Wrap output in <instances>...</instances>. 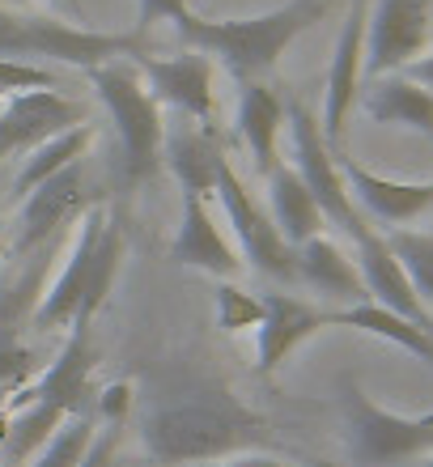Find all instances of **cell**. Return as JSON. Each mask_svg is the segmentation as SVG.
Wrapping results in <instances>:
<instances>
[{
	"label": "cell",
	"instance_id": "8992f818",
	"mask_svg": "<svg viewBox=\"0 0 433 467\" xmlns=\"http://www.w3.org/2000/svg\"><path fill=\"white\" fill-rule=\"evenodd\" d=\"M345 433L353 467H399L433 451V412L399 417L345 379Z\"/></svg>",
	"mask_w": 433,
	"mask_h": 467
},
{
	"label": "cell",
	"instance_id": "4dcf8cb0",
	"mask_svg": "<svg viewBox=\"0 0 433 467\" xmlns=\"http://www.w3.org/2000/svg\"><path fill=\"white\" fill-rule=\"evenodd\" d=\"M94 417L111 420V425H128V417H132V382H111V387H102L98 400H94Z\"/></svg>",
	"mask_w": 433,
	"mask_h": 467
},
{
	"label": "cell",
	"instance_id": "d590c367",
	"mask_svg": "<svg viewBox=\"0 0 433 467\" xmlns=\"http://www.w3.org/2000/svg\"><path fill=\"white\" fill-rule=\"evenodd\" d=\"M429 467H433V459H429Z\"/></svg>",
	"mask_w": 433,
	"mask_h": 467
},
{
	"label": "cell",
	"instance_id": "83f0119b",
	"mask_svg": "<svg viewBox=\"0 0 433 467\" xmlns=\"http://www.w3.org/2000/svg\"><path fill=\"white\" fill-rule=\"evenodd\" d=\"M396 259L408 272L412 289L421 302H433V234H417V230H383Z\"/></svg>",
	"mask_w": 433,
	"mask_h": 467
},
{
	"label": "cell",
	"instance_id": "6da1fadb",
	"mask_svg": "<svg viewBox=\"0 0 433 467\" xmlns=\"http://www.w3.org/2000/svg\"><path fill=\"white\" fill-rule=\"evenodd\" d=\"M268 433L273 425L222 382L187 387L140 412V446L158 467L222 463L247 446H260Z\"/></svg>",
	"mask_w": 433,
	"mask_h": 467
},
{
	"label": "cell",
	"instance_id": "44dd1931",
	"mask_svg": "<svg viewBox=\"0 0 433 467\" xmlns=\"http://www.w3.org/2000/svg\"><path fill=\"white\" fill-rule=\"evenodd\" d=\"M161 158L170 166V174L179 179L183 196H209L217 187V171L225 166V153L217 145V136L200 123H174L166 128V145Z\"/></svg>",
	"mask_w": 433,
	"mask_h": 467
},
{
	"label": "cell",
	"instance_id": "7402d4cb",
	"mask_svg": "<svg viewBox=\"0 0 433 467\" xmlns=\"http://www.w3.org/2000/svg\"><path fill=\"white\" fill-rule=\"evenodd\" d=\"M366 115L374 123H396V128H412L421 136H433V89L408 81L404 73L378 77L366 99H361Z\"/></svg>",
	"mask_w": 433,
	"mask_h": 467
},
{
	"label": "cell",
	"instance_id": "4316f807",
	"mask_svg": "<svg viewBox=\"0 0 433 467\" xmlns=\"http://www.w3.org/2000/svg\"><path fill=\"white\" fill-rule=\"evenodd\" d=\"M98 433V417L94 412H81V417H68L60 430L47 438V446L30 459V467H77L86 459L89 442Z\"/></svg>",
	"mask_w": 433,
	"mask_h": 467
},
{
	"label": "cell",
	"instance_id": "d6986e66",
	"mask_svg": "<svg viewBox=\"0 0 433 467\" xmlns=\"http://www.w3.org/2000/svg\"><path fill=\"white\" fill-rule=\"evenodd\" d=\"M294 272H297V285H306V289H314V294L332 297V302H340V306L370 302L366 281H361V272H357V259L345 255L327 234L294 246Z\"/></svg>",
	"mask_w": 433,
	"mask_h": 467
},
{
	"label": "cell",
	"instance_id": "5bb4252c",
	"mask_svg": "<svg viewBox=\"0 0 433 467\" xmlns=\"http://www.w3.org/2000/svg\"><path fill=\"white\" fill-rule=\"evenodd\" d=\"M137 73L149 86V94L158 99V107H170L191 123H209L217 111L212 99V60L200 51H183L170 60H153V56H137Z\"/></svg>",
	"mask_w": 433,
	"mask_h": 467
},
{
	"label": "cell",
	"instance_id": "3957f363",
	"mask_svg": "<svg viewBox=\"0 0 433 467\" xmlns=\"http://www.w3.org/2000/svg\"><path fill=\"white\" fill-rule=\"evenodd\" d=\"M327 5L332 0H289V5L260 13V17H225V22H204V17L187 13L174 30L191 51L222 60L230 77L242 86V81H260L273 73L289 43L297 35H306L314 22H323Z\"/></svg>",
	"mask_w": 433,
	"mask_h": 467
},
{
	"label": "cell",
	"instance_id": "f546056e",
	"mask_svg": "<svg viewBox=\"0 0 433 467\" xmlns=\"http://www.w3.org/2000/svg\"><path fill=\"white\" fill-rule=\"evenodd\" d=\"M51 86H56V77L47 68H38L30 60H5L0 56V99L26 94V89H51Z\"/></svg>",
	"mask_w": 433,
	"mask_h": 467
},
{
	"label": "cell",
	"instance_id": "7a4b0ae2",
	"mask_svg": "<svg viewBox=\"0 0 433 467\" xmlns=\"http://www.w3.org/2000/svg\"><path fill=\"white\" fill-rule=\"evenodd\" d=\"M119 259H124V225L102 204L86 209L77 217V238L64 268L56 272V281L38 294L35 310H30V327L35 332H64L73 319L94 323L107 294H111Z\"/></svg>",
	"mask_w": 433,
	"mask_h": 467
},
{
	"label": "cell",
	"instance_id": "ac0fdd59",
	"mask_svg": "<svg viewBox=\"0 0 433 467\" xmlns=\"http://www.w3.org/2000/svg\"><path fill=\"white\" fill-rule=\"evenodd\" d=\"M170 259L179 268H200L209 276H222V281L242 272L238 246L222 234V225L212 222L204 196H183V222H179V234L170 243Z\"/></svg>",
	"mask_w": 433,
	"mask_h": 467
},
{
	"label": "cell",
	"instance_id": "603a6c76",
	"mask_svg": "<svg viewBox=\"0 0 433 467\" xmlns=\"http://www.w3.org/2000/svg\"><path fill=\"white\" fill-rule=\"evenodd\" d=\"M268 204H273V222L281 230L289 246H302L310 238H319L323 234V209L314 204V196L306 192V183L297 179V171L289 161H281L273 174H268Z\"/></svg>",
	"mask_w": 433,
	"mask_h": 467
},
{
	"label": "cell",
	"instance_id": "8fae6325",
	"mask_svg": "<svg viewBox=\"0 0 433 467\" xmlns=\"http://www.w3.org/2000/svg\"><path fill=\"white\" fill-rule=\"evenodd\" d=\"M94 366H98V345H94V323L89 319H73L68 323V340H64L60 357L51 361L38 382L17 400L22 404H51L60 408L64 417H81V412H94Z\"/></svg>",
	"mask_w": 433,
	"mask_h": 467
},
{
	"label": "cell",
	"instance_id": "7c38bea8",
	"mask_svg": "<svg viewBox=\"0 0 433 467\" xmlns=\"http://www.w3.org/2000/svg\"><path fill=\"white\" fill-rule=\"evenodd\" d=\"M89 204V187H86V161H73L68 171L51 174L47 183H38L30 196H26L22 213H17V238H13L9 255L26 259L43 251V246L56 238L68 222H77Z\"/></svg>",
	"mask_w": 433,
	"mask_h": 467
},
{
	"label": "cell",
	"instance_id": "ffe728a7",
	"mask_svg": "<svg viewBox=\"0 0 433 467\" xmlns=\"http://www.w3.org/2000/svg\"><path fill=\"white\" fill-rule=\"evenodd\" d=\"M238 132L247 140L255 171L268 174L281 166V132H285V99L268 81H242L238 86Z\"/></svg>",
	"mask_w": 433,
	"mask_h": 467
},
{
	"label": "cell",
	"instance_id": "4fadbf2b",
	"mask_svg": "<svg viewBox=\"0 0 433 467\" xmlns=\"http://www.w3.org/2000/svg\"><path fill=\"white\" fill-rule=\"evenodd\" d=\"M89 123V107L56 94V89H26V94H9L5 111H0V161L9 153H30L43 145L47 136Z\"/></svg>",
	"mask_w": 433,
	"mask_h": 467
},
{
	"label": "cell",
	"instance_id": "ba28073f",
	"mask_svg": "<svg viewBox=\"0 0 433 467\" xmlns=\"http://www.w3.org/2000/svg\"><path fill=\"white\" fill-rule=\"evenodd\" d=\"M217 200H222L225 217L234 225V238H238V255L247 259L251 268L268 276V281H281V285H297V272H294V246L281 238L276 230L273 213L263 209L260 200L247 192V183L238 179V171L225 161L217 171Z\"/></svg>",
	"mask_w": 433,
	"mask_h": 467
},
{
	"label": "cell",
	"instance_id": "277c9868",
	"mask_svg": "<svg viewBox=\"0 0 433 467\" xmlns=\"http://www.w3.org/2000/svg\"><path fill=\"white\" fill-rule=\"evenodd\" d=\"M86 77L89 86L98 89L102 107H107V115L115 123L124 183L128 187L149 183L161 171V145H166V119H161L158 99L140 81L137 64L111 60V64H98V68H86Z\"/></svg>",
	"mask_w": 433,
	"mask_h": 467
},
{
	"label": "cell",
	"instance_id": "5b68a950",
	"mask_svg": "<svg viewBox=\"0 0 433 467\" xmlns=\"http://www.w3.org/2000/svg\"><path fill=\"white\" fill-rule=\"evenodd\" d=\"M0 56L5 60H56L73 68H98V64L140 56L137 35H98L81 26L56 22L43 13H9L0 9Z\"/></svg>",
	"mask_w": 433,
	"mask_h": 467
},
{
	"label": "cell",
	"instance_id": "9a60e30c",
	"mask_svg": "<svg viewBox=\"0 0 433 467\" xmlns=\"http://www.w3.org/2000/svg\"><path fill=\"white\" fill-rule=\"evenodd\" d=\"M340 174L353 204L361 217L383 222V230H404L408 222H421L425 213H433V183H399V179H383V174L366 171L361 161L340 153Z\"/></svg>",
	"mask_w": 433,
	"mask_h": 467
},
{
	"label": "cell",
	"instance_id": "2e32d148",
	"mask_svg": "<svg viewBox=\"0 0 433 467\" xmlns=\"http://www.w3.org/2000/svg\"><path fill=\"white\" fill-rule=\"evenodd\" d=\"M332 327V310H319L294 294H263V323L255 327V374H276L294 348Z\"/></svg>",
	"mask_w": 433,
	"mask_h": 467
},
{
	"label": "cell",
	"instance_id": "836d02e7",
	"mask_svg": "<svg viewBox=\"0 0 433 467\" xmlns=\"http://www.w3.org/2000/svg\"><path fill=\"white\" fill-rule=\"evenodd\" d=\"M212 467H294V463H285V459H273V455H230V459H222V463H212Z\"/></svg>",
	"mask_w": 433,
	"mask_h": 467
},
{
	"label": "cell",
	"instance_id": "d6a6232c",
	"mask_svg": "<svg viewBox=\"0 0 433 467\" xmlns=\"http://www.w3.org/2000/svg\"><path fill=\"white\" fill-rule=\"evenodd\" d=\"M140 9H137V38H140V30H149L153 22H183L187 13V0H137Z\"/></svg>",
	"mask_w": 433,
	"mask_h": 467
},
{
	"label": "cell",
	"instance_id": "cb8c5ba5",
	"mask_svg": "<svg viewBox=\"0 0 433 467\" xmlns=\"http://www.w3.org/2000/svg\"><path fill=\"white\" fill-rule=\"evenodd\" d=\"M89 145H94V123H77V128H64V132L47 136V140L30 149V158L22 161V171L13 179V196L26 200L38 183H47L51 174L68 171L73 161H86Z\"/></svg>",
	"mask_w": 433,
	"mask_h": 467
},
{
	"label": "cell",
	"instance_id": "d4e9b609",
	"mask_svg": "<svg viewBox=\"0 0 433 467\" xmlns=\"http://www.w3.org/2000/svg\"><path fill=\"white\" fill-rule=\"evenodd\" d=\"M332 327H353V332L378 336V340H391V345L421 357V361H433V336L425 327H417V323H408L404 315H396V310L378 306V302H357V306L332 310Z\"/></svg>",
	"mask_w": 433,
	"mask_h": 467
},
{
	"label": "cell",
	"instance_id": "52a82bcc",
	"mask_svg": "<svg viewBox=\"0 0 433 467\" xmlns=\"http://www.w3.org/2000/svg\"><path fill=\"white\" fill-rule=\"evenodd\" d=\"M285 132H289V145H294V161L289 166L297 171V179L306 183V192L323 209V222L340 225L353 243H361L374 225L361 217L353 196H348L345 174H340V153H332V145L323 140L319 119H314V111L306 102L285 99Z\"/></svg>",
	"mask_w": 433,
	"mask_h": 467
},
{
	"label": "cell",
	"instance_id": "f1b7e54d",
	"mask_svg": "<svg viewBox=\"0 0 433 467\" xmlns=\"http://www.w3.org/2000/svg\"><path fill=\"white\" fill-rule=\"evenodd\" d=\"M260 323H263V297L238 289L234 281L217 285V327L222 332H230V336L255 332Z\"/></svg>",
	"mask_w": 433,
	"mask_h": 467
},
{
	"label": "cell",
	"instance_id": "e0dca14e",
	"mask_svg": "<svg viewBox=\"0 0 433 467\" xmlns=\"http://www.w3.org/2000/svg\"><path fill=\"white\" fill-rule=\"evenodd\" d=\"M357 246V272L361 281H366V294H370V302H378V306L396 310V315H404L408 323H417V327H425V332L433 336V319L429 310H425V302L417 297V289H412L408 272H404V264L396 259V251H391V243H387L383 230H370Z\"/></svg>",
	"mask_w": 433,
	"mask_h": 467
},
{
	"label": "cell",
	"instance_id": "9c48e42d",
	"mask_svg": "<svg viewBox=\"0 0 433 467\" xmlns=\"http://www.w3.org/2000/svg\"><path fill=\"white\" fill-rule=\"evenodd\" d=\"M433 38V0H378L366 22V64L361 73L378 77L404 73L421 60Z\"/></svg>",
	"mask_w": 433,
	"mask_h": 467
},
{
	"label": "cell",
	"instance_id": "30bf717a",
	"mask_svg": "<svg viewBox=\"0 0 433 467\" xmlns=\"http://www.w3.org/2000/svg\"><path fill=\"white\" fill-rule=\"evenodd\" d=\"M366 22H370V0H353L348 17L340 26V38L332 47V68H327V86H323V115L319 132L332 145V153H345V128L348 115L361 99V64H366Z\"/></svg>",
	"mask_w": 433,
	"mask_h": 467
},
{
	"label": "cell",
	"instance_id": "484cf974",
	"mask_svg": "<svg viewBox=\"0 0 433 467\" xmlns=\"http://www.w3.org/2000/svg\"><path fill=\"white\" fill-rule=\"evenodd\" d=\"M22 408L26 412L5 430V459L9 463H26L30 455H38L51 433L68 420L60 408H51V404H22Z\"/></svg>",
	"mask_w": 433,
	"mask_h": 467
},
{
	"label": "cell",
	"instance_id": "1f68e13d",
	"mask_svg": "<svg viewBox=\"0 0 433 467\" xmlns=\"http://www.w3.org/2000/svg\"><path fill=\"white\" fill-rule=\"evenodd\" d=\"M102 430L94 433L86 459L77 467H115V455H119V442H124V425H111V420H98Z\"/></svg>",
	"mask_w": 433,
	"mask_h": 467
},
{
	"label": "cell",
	"instance_id": "e575fe53",
	"mask_svg": "<svg viewBox=\"0 0 433 467\" xmlns=\"http://www.w3.org/2000/svg\"><path fill=\"white\" fill-rule=\"evenodd\" d=\"M404 77H408V81H417V86H425V89H433V56L412 60L408 68H404Z\"/></svg>",
	"mask_w": 433,
	"mask_h": 467
}]
</instances>
